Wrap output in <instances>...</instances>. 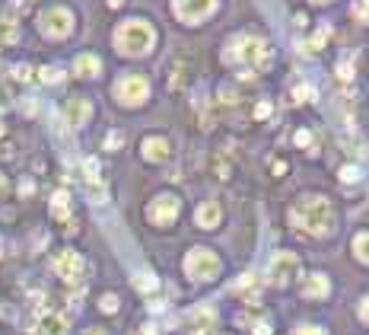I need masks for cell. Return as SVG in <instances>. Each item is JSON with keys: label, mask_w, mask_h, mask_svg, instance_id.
I'll return each mask as SVG.
<instances>
[{"label": "cell", "mask_w": 369, "mask_h": 335, "mask_svg": "<svg viewBox=\"0 0 369 335\" xmlns=\"http://www.w3.org/2000/svg\"><path fill=\"white\" fill-rule=\"evenodd\" d=\"M290 221L296 230L309 233V237H328L335 230V208L328 198L321 195H306L290 208Z\"/></svg>", "instance_id": "cell-1"}, {"label": "cell", "mask_w": 369, "mask_h": 335, "mask_svg": "<svg viewBox=\"0 0 369 335\" xmlns=\"http://www.w3.org/2000/svg\"><path fill=\"white\" fill-rule=\"evenodd\" d=\"M156 45V29L147 20H128L115 29V48L128 58H144Z\"/></svg>", "instance_id": "cell-2"}, {"label": "cell", "mask_w": 369, "mask_h": 335, "mask_svg": "<svg viewBox=\"0 0 369 335\" xmlns=\"http://www.w3.org/2000/svg\"><path fill=\"white\" fill-rule=\"evenodd\" d=\"M226 64H242V67H264L271 61V48L255 35H236L223 48Z\"/></svg>", "instance_id": "cell-3"}, {"label": "cell", "mask_w": 369, "mask_h": 335, "mask_svg": "<svg viewBox=\"0 0 369 335\" xmlns=\"http://www.w3.org/2000/svg\"><path fill=\"white\" fill-rule=\"evenodd\" d=\"M184 275H188L192 281H198V284L213 281L220 275V258L213 256L210 249L198 246V249H192L188 256H184Z\"/></svg>", "instance_id": "cell-4"}, {"label": "cell", "mask_w": 369, "mask_h": 335, "mask_svg": "<svg viewBox=\"0 0 369 335\" xmlns=\"http://www.w3.org/2000/svg\"><path fill=\"white\" fill-rule=\"evenodd\" d=\"M115 96L121 105L137 109V105H144L147 96H150V80H147L144 74H124V77L115 84Z\"/></svg>", "instance_id": "cell-5"}, {"label": "cell", "mask_w": 369, "mask_h": 335, "mask_svg": "<svg viewBox=\"0 0 369 335\" xmlns=\"http://www.w3.org/2000/svg\"><path fill=\"white\" fill-rule=\"evenodd\" d=\"M296 272H300V258H296L293 252H277V256L271 258V265H267L264 281L274 287H287L290 281L296 278Z\"/></svg>", "instance_id": "cell-6"}, {"label": "cell", "mask_w": 369, "mask_h": 335, "mask_svg": "<svg viewBox=\"0 0 369 335\" xmlns=\"http://www.w3.org/2000/svg\"><path fill=\"white\" fill-rule=\"evenodd\" d=\"M39 29H41V35H48V39H67L70 29H74V16H70V10H64V7L45 10L41 20H39Z\"/></svg>", "instance_id": "cell-7"}, {"label": "cell", "mask_w": 369, "mask_h": 335, "mask_svg": "<svg viewBox=\"0 0 369 335\" xmlns=\"http://www.w3.org/2000/svg\"><path fill=\"white\" fill-rule=\"evenodd\" d=\"M172 10L182 22H201L217 10V0H172Z\"/></svg>", "instance_id": "cell-8"}, {"label": "cell", "mask_w": 369, "mask_h": 335, "mask_svg": "<svg viewBox=\"0 0 369 335\" xmlns=\"http://www.w3.org/2000/svg\"><path fill=\"white\" fill-rule=\"evenodd\" d=\"M178 211H182V202H178L175 195H159L150 202L147 217H150V223H156V227H169V223L178 217Z\"/></svg>", "instance_id": "cell-9"}, {"label": "cell", "mask_w": 369, "mask_h": 335, "mask_svg": "<svg viewBox=\"0 0 369 335\" xmlns=\"http://www.w3.org/2000/svg\"><path fill=\"white\" fill-rule=\"evenodd\" d=\"M51 265H55V272L61 275L64 281L74 284V281H80V275H83V256H80V252H74V249H64L61 256H55Z\"/></svg>", "instance_id": "cell-10"}, {"label": "cell", "mask_w": 369, "mask_h": 335, "mask_svg": "<svg viewBox=\"0 0 369 335\" xmlns=\"http://www.w3.org/2000/svg\"><path fill=\"white\" fill-rule=\"evenodd\" d=\"M140 150H144V157L150 163H166L172 157V144L166 138H144Z\"/></svg>", "instance_id": "cell-11"}, {"label": "cell", "mask_w": 369, "mask_h": 335, "mask_svg": "<svg viewBox=\"0 0 369 335\" xmlns=\"http://www.w3.org/2000/svg\"><path fill=\"white\" fill-rule=\"evenodd\" d=\"M35 335H67V320L58 313H41L35 322Z\"/></svg>", "instance_id": "cell-12"}, {"label": "cell", "mask_w": 369, "mask_h": 335, "mask_svg": "<svg viewBox=\"0 0 369 335\" xmlns=\"http://www.w3.org/2000/svg\"><path fill=\"white\" fill-rule=\"evenodd\" d=\"M328 294H331V284L325 275H309L306 284H302V297L306 301H325Z\"/></svg>", "instance_id": "cell-13"}, {"label": "cell", "mask_w": 369, "mask_h": 335, "mask_svg": "<svg viewBox=\"0 0 369 335\" xmlns=\"http://www.w3.org/2000/svg\"><path fill=\"white\" fill-rule=\"evenodd\" d=\"M89 112H93V105L86 103V99H70L67 105H64V121L67 125H83V121L89 119Z\"/></svg>", "instance_id": "cell-14"}, {"label": "cell", "mask_w": 369, "mask_h": 335, "mask_svg": "<svg viewBox=\"0 0 369 335\" xmlns=\"http://www.w3.org/2000/svg\"><path fill=\"white\" fill-rule=\"evenodd\" d=\"M220 217H223V211H220L217 202H204L198 208V214H194V221H198V227H204V230H213L220 223Z\"/></svg>", "instance_id": "cell-15"}, {"label": "cell", "mask_w": 369, "mask_h": 335, "mask_svg": "<svg viewBox=\"0 0 369 335\" xmlns=\"http://www.w3.org/2000/svg\"><path fill=\"white\" fill-rule=\"evenodd\" d=\"M74 70H76V77L93 80V77H99V70H102V61H99L96 55H80V58L74 61Z\"/></svg>", "instance_id": "cell-16"}, {"label": "cell", "mask_w": 369, "mask_h": 335, "mask_svg": "<svg viewBox=\"0 0 369 335\" xmlns=\"http://www.w3.org/2000/svg\"><path fill=\"white\" fill-rule=\"evenodd\" d=\"M213 310L204 307V310H194L192 316V335H213Z\"/></svg>", "instance_id": "cell-17"}, {"label": "cell", "mask_w": 369, "mask_h": 335, "mask_svg": "<svg viewBox=\"0 0 369 335\" xmlns=\"http://www.w3.org/2000/svg\"><path fill=\"white\" fill-rule=\"evenodd\" d=\"M51 214L64 223L70 221V195L67 192H55V195H51Z\"/></svg>", "instance_id": "cell-18"}, {"label": "cell", "mask_w": 369, "mask_h": 335, "mask_svg": "<svg viewBox=\"0 0 369 335\" xmlns=\"http://www.w3.org/2000/svg\"><path fill=\"white\" fill-rule=\"evenodd\" d=\"M233 291H246L248 294V303H258V278H255L252 272L242 275V278L233 284Z\"/></svg>", "instance_id": "cell-19"}, {"label": "cell", "mask_w": 369, "mask_h": 335, "mask_svg": "<svg viewBox=\"0 0 369 335\" xmlns=\"http://www.w3.org/2000/svg\"><path fill=\"white\" fill-rule=\"evenodd\" d=\"M328 35H331V29H328V26H318V29H315V32L306 39V42H302V51H318L321 45L328 42Z\"/></svg>", "instance_id": "cell-20"}, {"label": "cell", "mask_w": 369, "mask_h": 335, "mask_svg": "<svg viewBox=\"0 0 369 335\" xmlns=\"http://www.w3.org/2000/svg\"><path fill=\"white\" fill-rule=\"evenodd\" d=\"M134 287L137 291H144V294H153L159 287V278L153 272H137L134 275Z\"/></svg>", "instance_id": "cell-21"}, {"label": "cell", "mask_w": 369, "mask_h": 335, "mask_svg": "<svg viewBox=\"0 0 369 335\" xmlns=\"http://www.w3.org/2000/svg\"><path fill=\"white\" fill-rule=\"evenodd\" d=\"M354 256L360 258L363 265H369V230H363L354 237Z\"/></svg>", "instance_id": "cell-22"}, {"label": "cell", "mask_w": 369, "mask_h": 335, "mask_svg": "<svg viewBox=\"0 0 369 335\" xmlns=\"http://www.w3.org/2000/svg\"><path fill=\"white\" fill-rule=\"evenodd\" d=\"M20 39V29L13 20H0V45H13Z\"/></svg>", "instance_id": "cell-23"}, {"label": "cell", "mask_w": 369, "mask_h": 335, "mask_svg": "<svg viewBox=\"0 0 369 335\" xmlns=\"http://www.w3.org/2000/svg\"><path fill=\"white\" fill-rule=\"evenodd\" d=\"M39 80H41V84H58V80H64V70L55 67V64H48V67H39Z\"/></svg>", "instance_id": "cell-24"}, {"label": "cell", "mask_w": 369, "mask_h": 335, "mask_svg": "<svg viewBox=\"0 0 369 335\" xmlns=\"http://www.w3.org/2000/svg\"><path fill=\"white\" fill-rule=\"evenodd\" d=\"M354 77V55H344V61H337V80Z\"/></svg>", "instance_id": "cell-25"}, {"label": "cell", "mask_w": 369, "mask_h": 335, "mask_svg": "<svg viewBox=\"0 0 369 335\" xmlns=\"http://www.w3.org/2000/svg\"><path fill=\"white\" fill-rule=\"evenodd\" d=\"M354 16L369 26V0H356V4H354Z\"/></svg>", "instance_id": "cell-26"}, {"label": "cell", "mask_w": 369, "mask_h": 335, "mask_svg": "<svg viewBox=\"0 0 369 335\" xmlns=\"http://www.w3.org/2000/svg\"><path fill=\"white\" fill-rule=\"evenodd\" d=\"M83 173H86V182H96L99 179V160H93V157H89V160L83 163Z\"/></svg>", "instance_id": "cell-27"}, {"label": "cell", "mask_w": 369, "mask_h": 335, "mask_svg": "<svg viewBox=\"0 0 369 335\" xmlns=\"http://www.w3.org/2000/svg\"><path fill=\"white\" fill-rule=\"evenodd\" d=\"M99 310H105V313H115V310H118V297H115V294H105L102 301H99Z\"/></svg>", "instance_id": "cell-28"}, {"label": "cell", "mask_w": 369, "mask_h": 335, "mask_svg": "<svg viewBox=\"0 0 369 335\" xmlns=\"http://www.w3.org/2000/svg\"><path fill=\"white\" fill-rule=\"evenodd\" d=\"M89 195H93V202H105V185L102 182H89Z\"/></svg>", "instance_id": "cell-29"}, {"label": "cell", "mask_w": 369, "mask_h": 335, "mask_svg": "<svg viewBox=\"0 0 369 335\" xmlns=\"http://www.w3.org/2000/svg\"><path fill=\"white\" fill-rule=\"evenodd\" d=\"M121 144H124V134L121 131H112L109 138H105V150H118Z\"/></svg>", "instance_id": "cell-30"}, {"label": "cell", "mask_w": 369, "mask_h": 335, "mask_svg": "<svg viewBox=\"0 0 369 335\" xmlns=\"http://www.w3.org/2000/svg\"><path fill=\"white\" fill-rule=\"evenodd\" d=\"M356 179H360V166H354V163H350V166L341 169V182H356Z\"/></svg>", "instance_id": "cell-31"}, {"label": "cell", "mask_w": 369, "mask_h": 335, "mask_svg": "<svg viewBox=\"0 0 369 335\" xmlns=\"http://www.w3.org/2000/svg\"><path fill=\"white\" fill-rule=\"evenodd\" d=\"M306 99H312V86H309V84L296 86V93H293V103H306Z\"/></svg>", "instance_id": "cell-32"}, {"label": "cell", "mask_w": 369, "mask_h": 335, "mask_svg": "<svg viewBox=\"0 0 369 335\" xmlns=\"http://www.w3.org/2000/svg\"><path fill=\"white\" fill-rule=\"evenodd\" d=\"M13 77H16V80H29V77H32V67H29V64H16V67H13Z\"/></svg>", "instance_id": "cell-33"}, {"label": "cell", "mask_w": 369, "mask_h": 335, "mask_svg": "<svg viewBox=\"0 0 369 335\" xmlns=\"http://www.w3.org/2000/svg\"><path fill=\"white\" fill-rule=\"evenodd\" d=\"M293 335H325V329L321 326H300V329H293Z\"/></svg>", "instance_id": "cell-34"}, {"label": "cell", "mask_w": 369, "mask_h": 335, "mask_svg": "<svg viewBox=\"0 0 369 335\" xmlns=\"http://www.w3.org/2000/svg\"><path fill=\"white\" fill-rule=\"evenodd\" d=\"M271 115V103H258L255 105V119H267Z\"/></svg>", "instance_id": "cell-35"}, {"label": "cell", "mask_w": 369, "mask_h": 335, "mask_svg": "<svg viewBox=\"0 0 369 335\" xmlns=\"http://www.w3.org/2000/svg\"><path fill=\"white\" fill-rule=\"evenodd\" d=\"M312 144V134L309 131H296V147H309Z\"/></svg>", "instance_id": "cell-36"}, {"label": "cell", "mask_w": 369, "mask_h": 335, "mask_svg": "<svg viewBox=\"0 0 369 335\" xmlns=\"http://www.w3.org/2000/svg\"><path fill=\"white\" fill-rule=\"evenodd\" d=\"M360 320L369 326V297H363V301H360Z\"/></svg>", "instance_id": "cell-37"}, {"label": "cell", "mask_w": 369, "mask_h": 335, "mask_svg": "<svg viewBox=\"0 0 369 335\" xmlns=\"http://www.w3.org/2000/svg\"><path fill=\"white\" fill-rule=\"evenodd\" d=\"M255 335H271V326H267L264 320H261V322H255Z\"/></svg>", "instance_id": "cell-38"}, {"label": "cell", "mask_w": 369, "mask_h": 335, "mask_svg": "<svg viewBox=\"0 0 369 335\" xmlns=\"http://www.w3.org/2000/svg\"><path fill=\"white\" fill-rule=\"evenodd\" d=\"M83 335H109V332H105L102 326H93V329H86V332H83Z\"/></svg>", "instance_id": "cell-39"}, {"label": "cell", "mask_w": 369, "mask_h": 335, "mask_svg": "<svg viewBox=\"0 0 369 335\" xmlns=\"http://www.w3.org/2000/svg\"><path fill=\"white\" fill-rule=\"evenodd\" d=\"M20 192H22V195H29V192H32V182L22 179V182H20Z\"/></svg>", "instance_id": "cell-40"}, {"label": "cell", "mask_w": 369, "mask_h": 335, "mask_svg": "<svg viewBox=\"0 0 369 335\" xmlns=\"http://www.w3.org/2000/svg\"><path fill=\"white\" fill-rule=\"evenodd\" d=\"M4 192H7V176L0 173V198H4Z\"/></svg>", "instance_id": "cell-41"}, {"label": "cell", "mask_w": 369, "mask_h": 335, "mask_svg": "<svg viewBox=\"0 0 369 335\" xmlns=\"http://www.w3.org/2000/svg\"><path fill=\"white\" fill-rule=\"evenodd\" d=\"M124 0H109V7H121Z\"/></svg>", "instance_id": "cell-42"}, {"label": "cell", "mask_w": 369, "mask_h": 335, "mask_svg": "<svg viewBox=\"0 0 369 335\" xmlns=\"http://www.w3.org/2000/svg\"><path fill=\"white\" fill-rule=\"evenodd\" d=\"M13 4H16V7H22V4H29V0H13Z\"/></svg>", "instance_id": "cell-43"}, {"label": "cell", "mask_w": 369, "mask_h": 335, "mask_svg": "<svg viewBox=\"0 0 369 335\" xmlns=\"http://www.w3.org/2000/svg\"><path fill=\"white\" fill-rule=\"evenodd\" d=\"M312 4H331V0H312Z\"/></svg>", "instance_id": "cell-44"}, {"label": "cell", "mask_w": 369, "mask_h": 335, "mask_svg": "<svg viewBox=\"0 0 369 335\" xmlns=\"http://www.w3.org/2000/svg\"><path fill=\"white\" fill-rule=\"evenodd\" d=\"M0 252H4V243H0Z\"/></svg>", "instance_id": "cell-45"}, {"label": "cell", "mask_w": 369, "mask_h": 335, "mask_svg": "<svg viewBox=\"0 0 369 335\" xmlns=\"http://www.w3.org/2000/svg\"><path fill=\"white\" fill-rule=\"evenodd\" d=\"M0 134H4V125H0Z\"/></svg>", "instance_id": "cell-46"}]
</instances>
